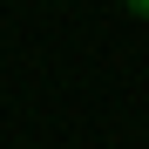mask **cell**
<instances>
[{"label": "cell", "mask_w": 149, "mask_h": 149, "mask_svg": "<svg viewBox=\"0 0 149 149\" xmlns=\"http://www.w3.org/2000/svg\"><path fill=\"white\" fill-rule=\"evenodd\" d=\"M129 14H142V20H149V0H129Z\"/></svg>", "instance_id": "6da1fadb"}]
</instances>
